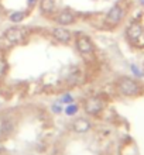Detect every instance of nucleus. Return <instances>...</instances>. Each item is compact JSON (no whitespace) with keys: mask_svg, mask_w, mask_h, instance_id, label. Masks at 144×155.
I'll return each mask as SVG.
<instances>
[{"mask_svg":"<svg viewBox=\"0 0 144 155\" xmlns=\"http://www.w3.org/2000/svg\"><path fill=\"white\" fill-rule=\"evenodd\" d=\"M25 18V13L24 12H13L10 16H8V20L12 23H21V21Z\"/></svg>","mask_w":144,"mask_h":155,"instance_id":"obj_11","label":"nucleus"},{"mask_svg":"<svg viewBox=\"0 0 144 155\" xmlns=\"http://www.w3.org/2000/svg\"><path fill=\"white\" fill-rule=\"evenodd\" d=\"M52 37L57 41L62 42V44H68L71 41V38H72V34H71V31L68 28H65L64 25H61V27L52 28Z\"/></svg>","mask_w":144,"mask_h":155,"instance_id":"obj_6","label":"nucleus"},{"mask_svg":"<svg viewBox=\"0 0 144 155\" xmlns=\"http://www.w3.org/2000/svg\"><path fill=\"white\" fill-rule=\"evenodd\" d=\"M25 35H27V33H25L24 28L12 27V28H7L4 31L3 38L8 45H17V44H21L25 40Z\"/></svg>","mask_w":144,"mask_h":155,"instance_id":"obj_1","label":"nucleus"},{"mask_svg":"<svg viewBox=\"0 0 144 155\" xmlns=\"http://www.w3.org/2000/svg\"><path fill=\"white\" fill-rule=\"evenodd\" d=\"M12 128H13V126H12V124H8V123H4L3 126H2V130H3L6 134H7V133H10V131H12Z\"/></svg>","mask_w":144,"mask_h":155,"instance_id":"obj_13","label":"nucleus"},{"mask_svg":"<svg viewBox=\"0 0 144 155\" xmlns=\"http://www.w3.org/2000/svg\"><path fill=\"white\" fill-rule=\"evenodd\" d=\"M76 110H78V107L76 106H69L68 109H66V113H68V114H74Z\"/></svg>","mask_w":144,"mask_h":155,"instance_id":"obj_14","label":"nucleus"},{"mask_svg":"<svg viewBox=\"0 0 144 155\" xmlns=\"http://www.w3.org/2000/svg\"><path fill=\"white\" fill-rule=\"evenodd\" d=\"M41 13L45 16H51L55 12V0H41Z\"/></svg>","mask_w":144,"mask_h":155,"instance_id":"obj_9","label":"nucleus"},{"mask_svg":"<svg viewBox=\"0 0 144 155\" xmlns=\"http://www.w3.org/2000/svg\"><path fill=\"white\" fill-rule=\"evenodd\" d=\"M76 48L82 55H88V54L93 52V44L89 37L86 35H81L76 38Z\"/></svg>","mask_w":144,"mask_h":155,"instance_id":"obj_4","label":"nucleus"},{"mask_svg":"<svg viewBox=\"0 0 144 155\" xmlns=\"http://www.w3.org/2000/svg\"><path fill=\"white\" fill-rule=\"evenodd\" d=\"M119 90L124 96H136L139 93V83L132 78H122L117 83Z\"/></svg>","mask_w":144,"mask_h":155,"instance_id":"obj_2","label":"nucleus"},{"mask_svg":"<svg viewBox=\"0 0 144 155\" xmlns=\"http://www.w3.org/2000/svg\"><path fill=\"white\" fill-rule=\"evenodd\" d=\"M102 107H103V103H102V100H99L98 97L88 99L86 103H85V110H86V113H89V114H96V113H99V111L102 110Z\"/></svg>","mask_w":144,"mask_h":155,"instance_id":"obj_7","label":"nucleus"},{"mask_svg":"<svg viewBox=\"0 0 144 155\" xmlns=\"http://www.w3.org/2000/svg\"><path fill=\"white\" fill-rule=\"evenodd\" d=\"M124 17V8L122 7V6H119V4H116V6H113V7L107 12L106 14V23L109 25H112V27H115V25L120 24V21L123 20Z\"/></svg>","mask_w":144,"mask_h":155,"instance_id":"obj_3","label":"nucleus"},{"mask_svg":"<svg viewBox=\"0 0 144 155\" xmlns=\"http://www.w3.org/2000/svg\"><path fill=\"white\" fill-rule=\"evenodd\" d=\"M55 21H57L59 25H64V27H66V25L74 24L75 21H76V16H75L72 12H69V10H62V12H59L57 14V17H55Z\"/></svg>","mask_w":144,"mask_h":155,"instance_id":"obj_5","label":"nucleus"},{"mask_svg":"<svg viewBox=\"0 0 144 155\" xmlns=\"http://www.w3.org/2000/svg\"><path fill=\"white\" fill-rule=\"evenodd\" d=\"M89 128H91V123L85 118H78L74 121V130L76 133H86Z\"/></svg>","mask_w":144,"mask_h":155,"instance_id":"obj_10","label":"nucleus"},{"mask_svg":"<svg viewBox=\"0 0 144 155\" xmlns=\"http://www.w3.org/2000/svg\"><path fill=\"white\" fill-rule=\"evenodd\" d=\"M27 3H28L30 7H33V6H35V3H37V0H27Z\"/></svg>","mask_w":144,"mask_h":155,"instance_id":"obj_15","label":"nucleus"},{"mask_svg":"<svg viewBox=\"0 0 144 155\" xmlns=\"http://www.w3.org/2000/svg\"><path fill=\"white\" fill-rule=\"evenodd\" d=\"M141 34H143V28H141V25L139 23H132L126 30V35H127L129 40L132 41L139 40L141 37Z\"/></svg>","mask_w":144,"mask_h":155,"instance_id":"obj_8","label":"nucleus"},{"mask_svg":"<svg viewBox=\"0 0 144 155\" xmlns=\"http://www.w3.org/2000/svg\"><path fill=\"white\" fill-rule=\"evenodd\" d=\"M6 71H7V62H6V59L3 57H0V79L4 78Z\"/></svg>","mask_w":144,"mask_h":155,"instance_id":"obj_12","label":"nucleus"}]
</instances>
